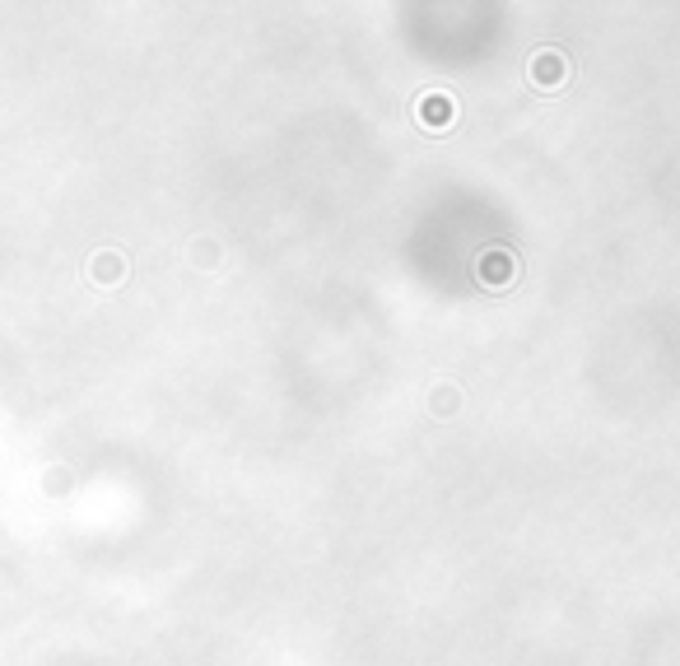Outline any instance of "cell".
Returning a JSON list of instances; mask_svg holds the SVG:
<instances>
[{"instance_id": "cell-1", "label": "cell", "mask_w": 680, "mask_h": 666, "mask_svg": "<svg viewBox=\"0 0 680 666\" xmlns=\"http://www.w3.org/2000/svg\"><path fill=\"white\" fill-rule=\"evenodd\" d=\"M508 275H513V257H504V252H485L480 257V280L490 289H504Z\"/></svg>"}, {"instance_id": "cell-2", "label": "cell", "mask_w": 680, "mask_h": 666, "mask_svg": "<svg viewBox=\"0 0 680 666\" xmlns=\"http://www.w3.org/2000/svg\"><path fill=\"white\" fill-rule=\"evenodd\" d=\"M555 75H564V80H569V61H564L559 52H541V56H536V84H545V89H550V84H555Z\"/></svg>"}]
</instances>
